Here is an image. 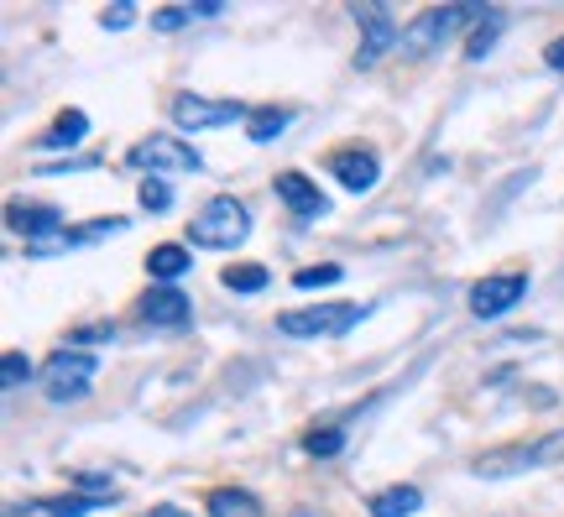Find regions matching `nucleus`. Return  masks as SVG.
<instances>
[{
    "label": "nucleus",
    "mask_w": 564,
    "mask_h": 517,
    "mask_svg": "<svg viewBox=\"0 0 564 517\" xmlns=\"http://www.w3.org/2000/svg\"><path fill=\"white\" fill-rule=\"evenodd\" d=\"M246 235H251V209L235 194L209 199L188 220V246H204V251H235V246H246Z\"/></svg>",
    "instance_id": "obj_1"
},
{
    "label": "nucleus",
    "mask_w": 564,
    "mask_h": 517,
    "mask_svg": "<svg viewBox=\"0 0 564 517\" xmlns=\"http://www.w3.org/2000/svg\"><path fill=\"white\" fill-rule=\"evenodd\" d=\"M361 319H366L361 303H309V309L277 314V335L282 340H335L345 329H356Z\"/></svg>",
    "instance_id": "obj_2"
},
{
    "label": "nucleus",
    "mask_w": 564,
    "mask_h": 517,
    "mask_svg": "<svg viewBox=\"0 0 564 517\" xmlns=\"http://www.w3.org/2000/svg\"><path fill=\"white\" fill-rule=\"evenodd\" d=\"M481 16H491V11L476 6V0H465V6H429L403 27V42L397 47H403L408 58H423V53H434V47H444V37H455L465 21H481Z\"/></svg>",
    "instance_id": "obj_3"
},
{
    "label": "nucleus",
    "mask_w": 564,
    "mask_h": 517,
    "mask_svg": "<svg viewBox=\"0 0 564 517\" xmlns=\"http://www.w3.org/2000/svg\"><path fill=\"white\" fill-rule=\"evenodd\" d=\"M94 371H100V361H94L89 350L63 345L42 361V392L53 397V403H79V397H89V387H94Z\"/></svg>",
    "instance_id": "obj_4"
},
{
    "label": "nucleus",
    "mask_w": 564,
    "mask_h": 517,
    "mask_svg": "<svg viewBox=\"0 0 564 517\" xmlns=\"http://www.w3.org/2000/svg\"><path fill=\"white\" fill-rule=\"evenodd\" d=\"M131 168H141L147 178H162V173H204V157L194 141H183V136H147V141H136V147L126 152Z\"/></svg>",
    "instance_id": "obj_5"
},
{
    "label": "nucleus",
    "mask_w": 564,
    "mask_h": 517,
    "mask_svg": "<svg viewBox=\"0 0 564 517\" xmlns=\"http://www.w3.org/2000/svg\"><path fill=\"white\" fill-rule=\"evenodd\" d=\"M559 455H564V429L533 439V444H507V450L481 455V460H476V476H481V481H502V476H517V470L549 465V460H559Z\"/></svg>",
    "instance_id": "obj_6"
},
{
    "label": "nucleus",
    "mask_w": 564,
    "mask_h": 517,
    "mask_svg": "<svg viewBox=\"0 0 564 517\" xmlns=\"http://www.w3.org/2000/svg\"><path fill=\"white\" fill-rule=\"evenodd\" d=\"M350 16L361 21V47H356V68H376L397 42H403V27H397L392 6L382 0H366V6H350Z\"/></svg>",
    "instance_id": "obj_7"
},
{
    "label": "nucleus",
    "mask_w": 564,
    "mask_h": 517,
    "mask_svg": "<svg viewBox=\"0 0 564 517\" xmlns=\"http://www.w3.org/2000/svg\"><path fill=\"white\" fill-rule=\"evenodd\" d=\"M235 121H251V105L241 100H204V94H178L173 100V126L178 131H220Z\"/></svg>",
    "instance_id": "obj_8"
},
{
    "label": "nucleus",
    "mask_w": 564,
    "mask_h": 517,
    "mask_svg": "<svg viewBox=\"0 0 564 517\" xmlns=\"http://www.w3.org/2000/svg\"><path fill=\"white\" fill-rule=\"evenodd\" d=\"M523 293H528V272H497V277H481L476 288H470V314H476V319H502Z\"/></svg>",
    "instance_id": "obj_9"
},
{
    "label": "nucleus",
    "mask_w": 564,
    "mask_h": 517,
    "mask_svg": "<svg viewBox=\"0 0 564 517\" xmlns=\"http://www.w3.org/2000/svg\"><path fill=\"white\" fill-rule=\"evenodd\" d=\"M141 319H147L152 329H183V324H194V298H188L183 288H152L147 298H141Z\"/></svg>",
    "instance_id": "obj_10"
},
{
    "label": "nucleus",
    "mask_w": 564,
    "mask_h": 517,
    "mask_svg": "<svg viewBox=\"0 0 564 517\" xmlns=\"http://www.w3.org/2000/svg\"><path fill=\"white\" fill-rule=\"evenodd\" d=\"M329 173H335L340 188H350V194H371L376 178H382L371 147H340V152H329Z\"/></svg>",
    "instance_id": "obj_11"
},
{
    "label": "nucleus",
    "mask_w": 564,
    "mask_h": 517,
    "mask_svg": "<svg viewBox=\"0 0 564 517\" xmlns=\"http://www.w3.org/2000/svg\"><path fill=\"white\" fill-rule=\"evenodd\" d=\"M277 199L288 204V215H298L303 225H314V220H324L329 215V199L319 194V183H309L303 173H277Z\"/></svg>",
    "instance_id": "obj_12"
},
{
    "label": "nucleus",
    "mask_w": 564,
    "mask_h": 517,
    "mask_svg": "<svg viewBox=\"0 0 564 517\" xmlns=\"http://www.w3.org/2000/svg\"><path fill=\"white\" fill-rule=\"evenodd\" d=\"M6 225L27 235V246H42V241H53V235L68 230V220L58 215V209H47V204H6Z\"/></svg>",
    "instance_id": "obj_13"
},
{
    "label": "nucleus",
    "mask_w": 564,
    "mask_h": 517,
    "mask_svg": "<svg viewBox=\"0 0 564 517\" xmlns=\"http://www.w3.org/2000/svg\"><path fill=\"white\" fill-rule=\"evenodd\" d=\"M100 507H115V497H84V491H68V497H37V502H16L21 517H89Z\"/></svg>",
    "instance_id": "obj_14"
},
{
    "label": "nucleus",
    "mask_w": 564,
    "mask_h": 517,
    "mask_svg": "<svg viewBox=\"0 0 564 517\" xmlns=\"http://www.w3.org/2000/svg\"><path fill=\"white\" fill-rule=\"evenodd\" d=\"M204 512L209 517H262V497H256V491H241V486H215L204 497Z\"/></svg>",
    "instance_id": "obj_15"
},
{
    "label": "nucleus",
    "mask_w": 564,
    "mask_h": 517,
    "mask_svg": "<svg viewBox=\"0 0 564 517\" xmlns=\"http://www.w3.org/2000/svg\"><path fill=\"white\" fill-rule=\"evenodd\" d=\"M89 136V115L84 110H63L53 131H42L37 136V152H63V147H79V141Z\"/></svg>",
    "instance_id": "obj_16"
},
{
    "label": "nucleus",
    "mask_w": 564,
    "mask_h": 517,
    "mask_svg": "<svg viewBox=\"0 0 564 517\" xmlns=\"http://www.w3.org/2000/svg\"><path fill=\"white\" fill-rule=\"evenodd\" d=\"M194 267V256H188V246H178V241H168V246H152V256H147V272H152V282L162 288V282H173Z\"/></svg>",
    "instance_id": "obj_17"
},
{
    "label": "nucleus",
    "mask_w": 564,
    "mask_h": 517,
    "mask_svg": "<svg viewBox=\"0 0 564 517\" xmlns=\"http://www.w3.org/2000/svg\"><path fill=\"white\" fill-rule=\"evenodd\" d=\"M423 507V491L418 486H387V491H376V497L366 502L371 517H413Z\"/></svg>",
    "instance_id": "obj_18"
},
{
    "label": "nucleus",
    "mask_w": 564,
    "mask_h": 517,
    "mask_svg": "<svg viewBox=\"0 0 564 517\" xmlns=\"http://www.w3.org/2000/svg\"><path fill=\"white\" fill-rule=\"evenodd\" d=\"M288 126H293V110H282V105H262V110H251L246 136H251V141H277Z\"/></svg>",
    "instance_id": "obj_19"
},
{
    "label": "nucleus",
    "mask_w": 564,
    "mask_h": 517,
    "mask_svg": "<svg viewBox=\"0 0 564 517\" xmlns=\"http://www.w3.org/2000/svg\"><path fill=\"white\" fill-rule=\"evenodd\" d=\"M220 282L230 293H262L267 282H272V272L262 267V262H230L225 272H220Z\"/></svg>",
    "instance_id": "obj_20"
},
{
    "label": "nucleus",
    "mask_w": 564,
    "mask_h": 517,
    "mask_svg": "<svg viewBox=\"0 0 564 517\" xmlns=\"http://www.w3.org/2000/svg\"><path fill=\"white\" fill-rule=\"evenodd\" d=\"M32 376H37V366L27 361V350H6V356H0V387H6V392L27 387Z\"/></svg>",
    "instance_id": "obj_21"
},
{
    "label": "nucleus",
    "mask_w": 564,
    "mask_h": 517,
    "mask_svg": "<svg viewBox=\"0 0 564 517\" xmlns=\"http://www.w3.org/2000/svg\"><path fill=\"white\" fill-rule=\"evenodd\" d=\"M497 32H502V11H491L476 32H470V42H465V58L470 63H481L486 53H491V42H497Z\"/></svg>",
    "instance_id": "obj_22"
},
{
    "label": "nucleus",
    "mask_w": 564,
    "mask_h": 517,
    "mask_svg": "<svg viewBox=\"0 0 564 517\" xmlns=\"http://www.w3.org/2000/svg\"><path fill=\"white\" fill-rule=\"evenodd\" d=\"M303 450H309L314 460L340 455L345 450V429H309V434H303Z\"/></svg>",
    "instance_id": "obj_23"
},
{
    "label": "nucleus",
    "mask_w": 564,
    "mask_h": 517,
    "mask_svg": "<svg viewBox=\"0 0 564 517\" xmlns=\"http://www.w3.org/2000/svg\"><path fill=\"white\" fill-rule=\"evenodd\" d=\"M345 272L335 267V262H319V267H298L293 272V288L298 293H309V288H329V282H340Z\"/></svg>",
    "instance_id": "obj_24"
},
{
    "label": "nucleus",
    "mask_w": 564,
    "mask_h": 517,
    "mask_svg": "<svg viewBox=\"0 0 564 517\" xmlns=\"http://www.w3.org/2000/svg\"><path fill=\"white\" fill-rule=\"evenodd\" d=\"M136 194H141V209H152V215H157V209H168V204H173V188H168V178H141V188H136Z\"/></svg>",
    "instance_id": "obj_25"
},
{
    "label": "nucleus",
    "mask_w": 564,
    "mask_h": 517,
    "mask_svg": "<svg viewBox=\"0 0 564 517\" xmlns=\"http://www.w3.org/2000/svg\"><path fill=\"white\" fill-rule=\"evenodd\" d=\"M188 21H194V11H188V6H173V11H157V16H152V32H178V27H188Z\"/></svg>",
    "instance_id": "obj_26"
},
{
    "label": "nucleus",
    "mask_w": 564,
    "mask_h": 517,
    "mask_svg": "<svg viewBox=\"0 0 564 517\" xmlns=\"http://www.w3.org/2000/svg\"><path fill=\"white\" fill-rule=\"evenodd\" d=\"M131 21H136V6H131V0H121L115 11H105V16H100V27H105V32H126Z\"/></svg>",
    "instance_id": "obj_27"
},
{
    "label": "nucleus",
    "mask_w": 564,
    "mask_h": 517,
    "mask_svg": "<svg viewBox=\"0 0 564 517\" xmlns=\"http://www.w3.org/2000/svg\"><path fill=\"white\" fill-rule=\"evenodd\" d=\"M100 340H115V324H89V329H79V335H74V350L100 345Z\"/></svg>",
    "instance_id": "obj_28"
},
{
    "label": "nucleus",
    "mask_w": 564,
    "mask_h": 517,
    "mask_svg": "<svg viewBox=\"0 0 564 517\" xmlns=\"http://www.w3.org/2000/svg\"><path fill=\"white\" fill-rule=\"evenodd\" d=\"M544 63L554 68V74H564V37H554V42L544 47Z\"/></svg>",
    "instance_id": "obj_29"
},
{
    "label": "nucleus",
    "mask_w": 564,
    "mask_h": 517,
    "mask_svg": "<svg viewBox=\"0 0 564 517\" xmlns=\"http://www.w3.org/2000/svg\"><path fill=\"white\" fill-rule=\"evenodd\" d=\"M188 11H194V16H220V11H225V0H194Z\"/></svg>",
    "instance_id": "obj_30"
},
{
    "label": "nucleus",
    "mask_w": 564,
    "mask_h": 517,
    "mask_svg": "<svg viewBox=\"0 0 564 517\" xmlns=\"http://www.w3.org/2000/svg\"><path fill=\"white\" fill-rule=\"evenodd\" d=\"M152 517H188L183 507H173V502H162V507H152Z\"/></svg>",
    "instance_id": "obj_31"
},
{
    "label": "nucleus",
    "mask_w": 564,
    "mask_h": 517,
    "mask_svg": "<svg viewBox=\"0 0 564 517\" xmlns=\"http://www.w3.org/2000/svg\"><path fill=\"white\" fill-rule=\"evenodd\" d=\"M6 517H21V512H16V507H6Z\"/></svg>",
    "instance_id": "obj_32"
}]
</instances>
